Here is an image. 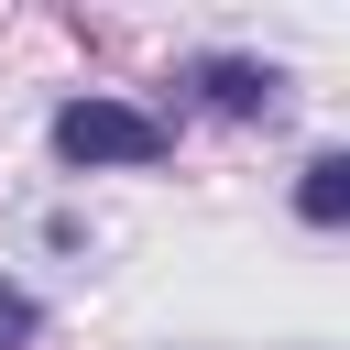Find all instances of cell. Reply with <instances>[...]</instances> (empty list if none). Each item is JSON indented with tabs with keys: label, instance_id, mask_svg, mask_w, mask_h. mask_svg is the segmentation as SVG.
<instances>
[{
	"label": "cell",
	"instance_id": "6da1fadb",
	"mask_svg": "<svg viewBox=\"0 0 350 350\" xmlns=\"http://www.w3.org/2000/svg\"><path fill=\"white\" fill-rule=\"evenodd\" d=\"M55 153L66 164H164V120L131 98H66L55 109Z\"/></svg>",
	"mask_w": 350,
	"mask_h": 350
},
{
	"label": "cell",
	"instance_id": "7a4b0ae2",
	"mask_svg": "<svg viewBox=\"0 0 350 350\" xmlns=\"http://www.w3.org/2000/svg\"><path fill=\"white\" fill-rule=\"evenodd\" d=\"M197 88H208V109H230V120H252V109H273V66H252V55H208V66H186Z\"/></svg>",
	"mask_w": 350,
	"mask_h": 350
},
{
	"label": "cell",
	"instance_id": "3957f363",
	"mask_svg": "<svg viewBox=\"0 0 350 350\" xmlns=\"http://www.w3.org/2000/svg\"><path fill=\"white\" fill-rule=\"evenodd\" d=\"M295 219H306V230H339V219H350V153H317V164H306Z\"/></svg>",
	"mask_w": 350,
	"mask_h": 350
},
{
	"label": "cell",
	"instance_id": "277c9868",
	"mask_svg": "<svg viewBox=\"0 0 350 350\" xmlns=\"http://www.w3.org/2000/svg\"><path fill=\"white\" fill-rule=\"evenodd\" d=\"M33 328H44V306L22 284H0V350H33Z\"/></svg>",
	"mask_w": 350,
	"mask_h": 350
}]
</instances>
